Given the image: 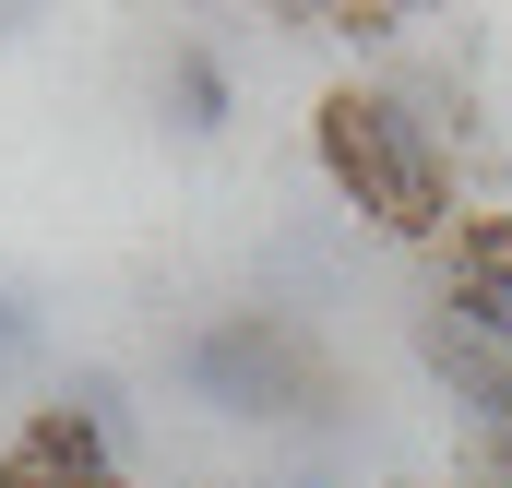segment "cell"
I'll list each match as a JSON object with an SVG mask.
<instances>
[{"mask_svg": "<svg viewBox=\"0 0 512 488\" xmlns=\"http://www.w3.org/2000/svg\"><path fill=\"white\" fill-rule=\"evenodd\" d=\"M417 358L441 369V393H453V405H477V417L501 429V453H512V358H501V346L429 298V310H417Z\"/></svg>", "mask_w": 512, "mask_h": 488, "instance_id": "cell-4", "label": "cell"}, {"mask_svg": "<svg viewBox=\"0 0 512 488\" xmlns=\"http://www.w3.org/2000/svg\"><path fill=\"white\" fill-rule=\"evenodd\" d=\"M96 477H108V441H96L72 405H48V417L0 453V488H96Z\"/></svg>", "mask_w": 512, "mask_h": 488, "instance_id": "cell-5", "label": "cell"}, {"mask_svg": "<svg viewBox=\"0 0 512 488\" xmlns=\"http://www.w3.org/2000/svg\"><path fill=\"white\" fill-rule=\"evenodd\" d=\"M322 179L393 227V239H453V167H441V131L417 120V96H382V84H346L322 96Z\"/></svg>", "mask_w": 512, "mask_h": 488, "instance_id": "cell-1", "label": "cell"}, {"mask_svg": "<svg viewBox=\"0 0 512 488\" xmlns=\"http://www.w3.org/2000/svg\"><path fill=\"white\" fill-rule=\"evenodd\" d=\"M441 310L477 322L512 358V215H453V239H441Z\"/></svg>", "mask_w": 512, "mask_h": 488, "instance_id": "cell-3", "label": "cell"}, {"mask_svg": "<svg viewBox=\"0 0 512 488\" xmlns=\"http://www.w3.org/2000/svg\"><path fill=\"white\" fill-rule=\"evenodd\" d=\"M179 381L215 405V417H322L334 405V369L310 358L274 310H227L179 346Z\"/></svg>", "mask_w": 512, "mask_h": 488, "instance_id": "cell-2", "label": "cell"}, {"mask_svg": "<svg viewBox=\"0 0 512 488\" xmlns=\"http://www.w3.org/2000/svg\"><path fill=\"white\" fill-rule=\"evenodd\" d=\"M96 488H131V477H120V465H108V477H96Z\"/></svg>", "mask_w": 512, "mask_h": 488, "instance_id": "cell-9", "label": "cell"}, {"mask_svg": "<svg viewBox=\"0 0 512 488\" xmlns=\"http://www.w3.org/2000/svg\"><path fill=\"white\" fill-rule=\"evenodd\" d=\"M262 488H334V477H262Z\"/></svg>", "mask_w": 512, "mask_h": 488, "instance_id": "cell-8", "label": "cell"}, {"mask_svg": "<svg viewBox=\"0 0 512 488\" xmlns=\"http://www.w3.org/2000/svg\"><path fill=\"white\" fill-rule=\"evenodd\" d=\"M24 346H36V310H24V298L0 286V369H24Z\"/></svg>", "mask_w": 512, "mask_h": 488, "instance_id": "cell-7", "label": "cell"}, {"mask_svg": "<svg viewBox=\"0 0 512 488\" xmlns=\"http://www.w3.org/2000/svg\"><path fill=\"white\" fill-rule=\"evenodd\" d=\"M167 96H179V131H227V72H215V48H179V60H167Z\"/></svg>", "mask_w": 512, "mask_h": 488, "instance_id": "cell-6", "label": "cell"}]
</instances>
